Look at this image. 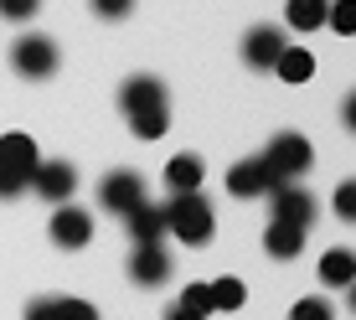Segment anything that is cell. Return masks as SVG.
I'll return each instance as SVG.
<instances>
[{"instance_id":"6da1fadb","label":"cell","mask_w":356,"mask_h":320,"mask_svg":"<svg viewBox=\"0 0 356 320\" xmlns=\"http://www.w3.org/2000/svg\"><path fill=\"white\" fill-rule=\"evenodd\" d=\"M161 212H165V232H176L191 248H202V243L212 238V202H207L202 191H176Z\"/></svg>"},{"instance_id":"7a4b0ae2","label":"cell","mask_w":356,"mask_h":320,"mask_svg":"<svg viewBox=\"0 0 356 320\" xmlns=\"http://www.w3.org/2000/svg\"><path fill=\"white\" fill-rule=\"evenodd\" d=\"M36 140L31 134H6V140H0V196H21L31 186V170H36Z\"/></svg>"},{"instance_id":"3957f363","label":"cell","mask_w":356,"mask_h":320,"mask_svg":"<svg viewBox=\"0 0 356 320\" xmlns=\"http://www.w3.org/2000/svg\"><path fill=\"white\" fill-rule=\"evenodd\" d=\"M310 160H315L310 140H305V134H294V129L274 134V140H268V150H264V166H268V176H274V186H279V181H300L305 170H310Z\"/></svg>"},{"instance_id":"277c9868","label":"cell","mask_w":356,"mask_h":320,"mask_svg":"<svg viewBox=\"0 0 356 320\" xmlns=\"http://www.w3.org/2000/svg\"><path fill=\"white\" fill-rule=\"evenodd\" d=\"M268 202H274V223H289V227H305L310 232V223H315V196L300 186V181H279L274 191H268Z\"/></svg>"},{"instance_id":"5b68a950","label":"cell","mask_w":356,"mask_h":320,"mask_svg":"<svg viewBox=\"0 0 356 320\" xmlns=\"http://www.w3.org/2000/svg\"><path fill=\"white\" fill-rule=\"evenodd\" d=\"M10 63H16V72H21V78H52V72H57V47H52V36H21V42L16 47H10Z\"/></svg>"},{"instance_id":"8992f818","label":"cell","mask_w":356,"mask_h":320,"mask_svg":"<svg viewBox=\"0 0 356 320\" xmlns=\"http://www.w3.org/2000/svg\"><path fill=\"white\" fill-rule=\"evenodd\" d=\"M98 202H104L108 212H119V217H129L134 207H145V181H140V170H108L104 186H98Z\"/></svg>"},{"instance_id":"52a82bcc","label":"cell","mask_w":356,"mask_h":320,"mask_svg":"<svg viewBox=\"0 0 356 320\" xmlns=\"http://www.w3.org/2000/svg\"><path fill=\"white\" fill-rule=\"evenodd\" d=\"M31 191L63 207L67 196L78 191V170H72L67 160H36V170H31Z\"/></svg>"},{"instance_id":"ba28073f","label":"cell","mask_w":356,"mask_h":320,"mask_svg":"<svg viewBox=\"0 0 356 320\" xmlns=\"http://www.w3.org/2000/svg\"><path fill=\"white\" fill-rule=\"evenodd\" d=\"M119 109H124V119L165 109V83H161V78H150V72H134L124 88H119Z\"/></svg>"},{"instance_id":"9c48e42d","label":"cell","mask_w":356,"mask_h":320,"mask_svg":"<svg viewBox=\"0 0 356 320\" xmlns=\"http://www.w3.org/2000/svg\"><path fill=\"white\" fill-rule=\"evenodd\" d=\"M93 238V217L88 212H83V207H57V212H52V243H57V248H83V243H88Z\"/></svg>"},{"instance_id":"30bf717a","label":"cell","mask_w":356,"mask_h":320,"mask_svg":"<svg viewBox=\"0 0 356 320\" xmlns=\"http://www.w3.org/2000/svg\"><path fill=\"white\" fill-rule=\"evenodd\" d=\"M227 191H232V196H268V191H274V176H268L264 155L238 160V166L227 170Z\"/></svg>"},{"instance_id":"8fae6325","label":"cell","mask_w":356,"mask_h":320,"mask_svg":"<svg viewBox=\"0 0 356 320\" xmlns=\"http://www.w3.org/2000/svg\"><path fill=\"white\" fill-rule=\"evenodd\" d=\"M284 47L289 42H284V31H279V26H253L248 36H243V63H248V67H274Z\"/></svg>"},{"instance_id":"7c38bea8","label":"cell","mask_w":356,"mask_h":320,"mask_svg":"<svg viewBox=\"0 0 356 320\" xmlns=\"http://www.w3.org/2000/svg\"><path fill=\"white\" fill-rule=\"evenodd\" d=\"M129 279L145 285V289L165 285V279H170V253L161 248V243H155V248H134L129 253Z\"/></svg>"},{"instance_id":"4fadbf2b","label":"cell","mask_w":356,"mask_h":320,"mask_svg":"<svg viewBox=\"0 0 356 320\" xmlns=\"http://www.w3.org/2000/svg\"><path fill=\"white\" fill-rule=\"evenodd\" d=\"M26 320H98V310L88 300H57V294H42V300L26 305Z\"/></svg>"},{"instance_id":"5bb4252c","label":"cell","mask_w":356,"mask_h":320,"mask_svg":"<svg viewBox=\"0 0 356 320\" xmlns=\"http://www.w3.org/2000/svg\"><path fill=\"white\" fill-rule=\"evenodd\" d=\"M129 238H134V248H155V243L165 238V212L161 207H134L129 212Z\"/></svg>"},{"instance_id":"9a60e30c","label":"cell","mask_w":356,"mask_h":320,"mask_svg":"<svg viewBox=\"0 0 356 320\" xmlns=\"http://www.w3.org/2000/svg\"><path fill=\"white\" fill-rule=\"evenodd\" d=\"M351 279H356V253L351 248H330L321 258V285L325 289H346Z\"/></svg>"},{"instance_id":"2e32d148","label":"cell","mask_w":356,"mask_h":320,"mask_svg":"<svg viewBox=\"0 0 356 320\" xmlns=\"http://www.w3.org/2000/svg\"><path fill=\"white\" fill-rule=\"evenodd\" d=\"M264 248H268V258H300V248H305V227L268 223V232H264Z\"/></svg>"},{"instance_id":"e0dca14e","label":"cell","mask_w":356,"mask_h":320,"mask_svg":"<svg viewBox=\"0 0 356 320\" xmlns=\"http://www.w3.org/2000/svg\"><path fill=\"white\" fill-rule=\"evenodd\" d=\"M165 186H170V196H176V191H196V186H202V160H196V155H176L165 166Z\"/></svg>"},{"instance_id":"ac0fdd59","label":"cell","mask_w":356,"mask_h":320,"mask_svg":"<svg viewBox=\"0 0 356 320\" xmlns=\"http://www.w3.org/2000/svg\"><path fill=\"white\" fill-rule=\"evenodd\" d=\"M274 67H279V78H284V83H310L315 78V57L305 52V47H284Z\"/></svg>"},{"instance_id":"d6986e66","label":"cell","mask_w":356,"mask_h":320,"mask_svg":"<svg viewBox=\"0 0 356 320\" xmlns=\"http://www.w3.org/2000/svg\"><path fill=\"white\" fill-rule=\"evenodd\" d=\"M284 16L294 31H315V26H325V0H289Z\"/></svg>"},{"instance_id":"ffe728a7","label":"cell","mask_w":356,"mask_h":320,"mask_svg":"<svg viewBox=\"0 0 356 320\" xmlns=\"http://www.w3.org/2000/svg\"><path fill=\"white\" fill-rule=\"evenodd\" d=\"M243 300H248L243 279H217V285H212V310H238Z\"/></svg>"},{"instance_id":"44dd1931","label":"cell","mask_w":356,"mask_h":320,"mask_svg":"<svg viewBox=\"0 0 356 320\" xmlns=\"http://www.w3.org/2000/svg\"><path fill=\"white\" fill-rule=\"evenodd\" d=\"M165 125H170V114H165V109H155V114H134V119H129V129L140 134V140H161Z\"/></svg>"},{"instance_id":"7402d4cb","label":"cell","mask_w":356,"mask_h":320,"mask_svg":"<svg viewBox=\"0 0 356 320\" xmlns=\"http://www.w3.org/2000/svg\"><path fill=\"white\" fill-rule=\"evenodd\" d=\"M181 310H191V315H212V285H186L181 289Z\"/></svg>"},{"instance_id":"603a6c76","label":"cell","mask_w":356,"mask_h":320,"mask_svg":"<svg viewBox=\"0 0 356 320\" xmlns=\"http://www.w3.org/2000/svg\"><path fill=\"white\" fill-rule=\"evenodd\" d=\"M325 21H330L341 36H351V31H356V0H330V6H325Z\"/></svg>"},{"instance_id":"cb8c5ba5","label":"cell","mask_w":356,"mask_h":320,"mask_svg":"<svg viewBox=\"0 0 356 320\" xmlns=\"http://www.w3.org/2000/svg\"><path fill=\"white\" fill-rule=\"evenodd\" d=\"M289 320H336V310H330V300L310 294V300H300V305L289 310Z\"/></svg>"},{"instance_id":"d4e9b609","label":"cell","mask_w":356,"mask_h":320,"mask_svg":"<svg viewBox=\"0 0 356 320\" xmlns=\"http://www.w3.org/2000/svg\"><path fill=\"white\" fill-rule=\"evenodd\" d=\"M336 217L341 223H356V181H341L336 186Z\"/></svg>"},{"instance_id":"484cf974","label":"cell","mask_w":356,"mask_h":320,"mask_svg":"<svg viewBox=\"0 0 356 320\" xmlns=\"http://www.w3.org/2000/svg\"><path fill=\"white\" fill-rule=\"evenodd\" d=\"M42 10V0H0V16L6 21H31Z\"/></svg>"},{"instance_id":"4316f807","label":"cell","mask_w":356,"mask_h":320,"mask_svg":"<svg viewBox=\"0 0 356 320\" xmlns=\"http://www.w3.org/2000/svg\"><path fill=\"white\" fill-rule=\"evenodd\" d=\"M93 10H98L104 21H124L129 10H134V0H93Z\"/></svg>"},{"instance_id":"83f0119b","label":"cell","mask_w":356,"mask_h":320,"mask_svg":"<svg viewBox=\"0 0 356 320\" xmlns=\"http://www.w3.org/2000/svg\"><path fill=\"white\" fill-rule=\"evenodd\" d=\"M341 125L356 134V93H346V104H341Z\"/></svg>"},{"instance_id":"f1b7e54d","label":"cell","mask_w":356,"mask_h":320,"mask_svg":"<svg viewBox=\"0 0 356 320\" xmlns=\"http://www.w3.org/2000/svg\"><path fill=\"white\" fill-rule=\"evenodd\" d=\"M165 320H202V315H191V310H181V305H170V310H165Z\"/></svg>"},{"instance_id":"f546056e","label":"cell","mask_w":356,"mask_h":320,"mask_svg":"<svg viewBox=\"0 0 356 320\" xmlns=\"http://www.w3.org/2000/svg\"><path fill=\"white\" fill-rule=\"evenodd\" d=\"M346 305H351V310H356V279H351V285H346Z\"/></svg>"}]
</instances>
